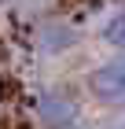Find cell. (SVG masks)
<instances>
[{
  "instance_id": "obj_6",
  "label": "cell",
  "mask_w": 125,
  "mask_h": 129,
  "mask_svg": "<svg viewBox=\"0 0 125 129\" xmlns=\"http://www.w3.org/2000/svg\"><path fill=\"white\" fill-rule=\"evenodd\" d=\"M70 129H77V125H70Z\"/></svg>"
},
{
  "instance_id": "obj_3",
  "label": "cell",
  "mask_w": 125,
  "mask_h": 129,
  "mask_svg": "<svg viewBox=\"0 0 125 129\" xmlns=\"http://www.w3.org/2000/svg\"><path fill=\"white\" fill-rule=\"evenodd\" d=\"M40 48L44 52H52L55 55L59 48H66V44H74V33L66 30V26H59V22H52V26H40Z\"/></svg>"
},
{
  "instance_id": "obj_5",
  "label": "cell",
  "mask_w": 125,
  "mask_h": 129,
  "mask_svg": "<svg viewBox=\"0 0 125 129\" xmlns=\"http://www.w3.org/2000/svg\"><path fill=\"white\" fill-rule=\"evenodd\" d=\"M118 129H125V122H121V125H118Z\"/></svg>"
},
{
  "instance_id": "obj_4",
  "label": "cell",
  "mask_w": 125,
  "mask_h": 129,
  "mask_svg": "<svg viewBox=\"0 0 125 129\" xmlns=\"http://www.w3.org/2000/svg\"><path fill=\"white\" fill-rule=\"evenodd\" d=\"M99 37H103L107 44H114L118 52H125V11H114V15L103 22V33H99Z\"/></svg>"
},
{
  "instance_id": "obj_2",
  "label": "cell",
  "mask_w": 125,
  "mask_h": 129,
  "mask_svg": "<svg viewBox=\"0 0 125 129\" xmlns=\"http://www.w3.org/2000/svg\"><path fill=\"white\" fill-rule=\"evenodd\" d=\"M37 114L48 129H70L77 125V100L63 89H44L37 96Z\"/></svg>"
},
{
  "instance_id": "obj_1",
  "label": "cell",
  "mask_w": 125,
  "mask_h": 129,
  "mask_svg": "<svg viewBox=\"0 0 125 129\" xmlns=\"http://www.w3.org/2000/svg\"><path fill=\"white\" fill-rule=\"evenodd\" d=\"M85 89L103 107H125V52L96 63L85 78Z\"/></svg>"
}]
</instances>
